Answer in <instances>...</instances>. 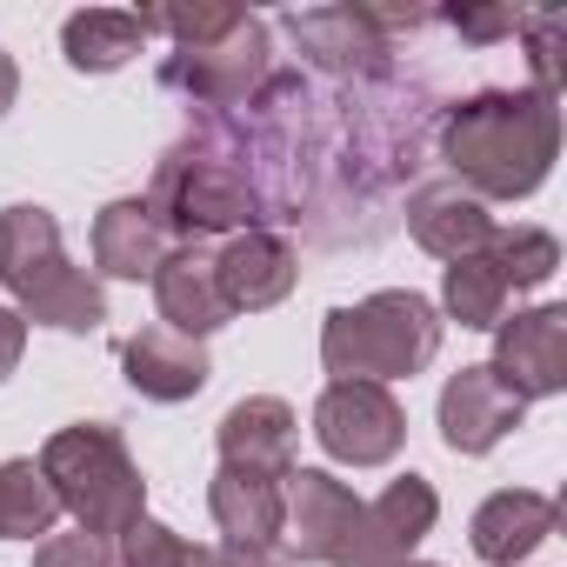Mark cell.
<instances>
[{
  "instance_id": "6da1fadb",
  "label": "cell",
  "mask_w": 567,
  "mask_h": 567,
  "mask_svg": "<svg viewBox=\"0 0 567 567\" xmlns=\"http://www.w3.org/2000/svg\"><path fill=\"white\" fill-rule=\"evenodd\" d=\"M560 154V101L540 87H481L447 107L441 121V161L454 167V187L474 200H527L554 174Z\"/></svg>"
},
{
  "instance_id": "7a4b0ae2",
  "label": "cell",
  "mask_w": 567,
  "mask_h": 567,
  "mask_svg": "<svg viewBox=\"0 0 567 567\" xmlns=\"http://www.w3.org/2000/svg\"><path fill=\"white\" fill-rule=\"evenodd\" d=\"M0 288L21 301V321H41L54 334H94L107 321L101 280L68 260L61 220L41 200H14L0 214Z\"/></svg>"
},
{
  "instance_id": "3957f363",
  "label": "cell",
  "mask_w": 567,
  "mask_h": 567,
  "mask_svg": "<svg viewBox=\"0 0 567 567\" xmlns=\"http://www.w3.org/2000/svg\"><path fill=\"white\" fill-rule=\"evenodd\" d=\"M441 308L414 288H381L321 321V368L334 381H414L441 354Z\"/></svg>"
},
{
  "instance_id": "277c9868",
  "label": "cell",
  "mask_w": 567,
  "mask_h": 567,
  "mask_svg": "<svg viewBox=\"0 0 567 567\" xmlns=\"http://www.w3.org/2000/svg\"><path fill=\"white\" fill-rule=\"evenodd\" d=\"M154 207V220L167 227V240H207V234H247V227H267L260 214V194H254V174L234 161V147L214 141V127L200 134H181L161 161H154V187L141 194Z\"/></svg>"
},
{
  "instance_id": "5b68a950",
  "label": "cell",
  "mask_w": 567,
  "mask_h": 567,
  "mask_svg": "<svg viewBox=\"0 0 567 567\" xmlns=\"http://www.w3.org/2000/svg\"><path fill=\"white\" fill-rule=\"evenodd\" d=\"M41 474L61 501V514L81 520L94 540H121L147 514V481L127 454V441L107 421H74L41 447Z\"/></svg>"
},
{
  "instance_id": "8992f818",
  "label": "cell",
  "mask_w": 567,
  "mask_h": 567,
  "mask_svg": "<svg viewBox=\"0 0 567 567\" xmlns=\"http://www.w3.org/2000/svg\"><path fill=\"white\" fill-rule=\"evenodd\" d=\"M274 74V48H267V21L240 14L220 41L207 48H174L161 61V87L187 94L194 107H247Z\"/></svg>"
},
{
  "instance_id": "52a82bcc",
  "label": "cell",
  "mask_w": 567,
  "mask_h": 567,
  "mask_svg": "<svg viewBox=\"0 0 567 567\" xmlns=\"http://www.w3.org/2000/svg\"><path fill=\"white\" fill-rule=\"evenodd\" d=\"M315 441L341 467H388L408 441V414L374 381H328L315 401Z\"/></svg>"
},
{
  "instance_id": "ba28073f",
  "label": "cell",
  "mask_w": 567,
  "mask_h": 567,
  "mask_svg": "<svg viewBox=\"0 0 567 567\" xmlns=\"http://www.w3.org/2000/svg\"><path fill=\"white\" fill-rule=\"evenodd\" d=\"M354 520H361V501L328 467H295L288 481H280V554L288 560L334 567L348 534H354Z\"/></svg>"
},
{
  "instance_id": "9c48e42d",
  "label": "cell",
  "mask_w": 567,
  "mask_h": 567,
  "mask_svg": "<svg viewBox=\"0 0 567 567\" xmlns=\"http://www.w3.org/2000/svg\"><path fill=\"white\" fill-rule=\"evenodd\" d=\"M434 520H441L434 481L401 474V481H388L374 501H361V520H354V534H348V547H341L334 567H408L414 547L434 534Z\"/></svg>"
},
{
  "instance_id": "30bf717a",
  "label": "cell",
  "mask_w": 567,
  "mask_h": 567,
  "mask_svg": "<svg viewBox=\"0 0 567 567\" xmlns=\"http://www.w3.org/2000/svg\"><path fill=\"white\" fill-rule=\"evenodd\" d=\"M494 381L527 408V401H554L567 394V308H527L514 321L494 328Z\"/></svg>"
},
{
  "instance_id": "8fae6325",
  "label": "cell",
  "mask_w": 567,
  "mask_h": 567,
  "mask_svg": "<svg viewBox=\"0 0 567 567\" xmlns=\"http://www.w3.org/2000/svg\"><path fill=\"white\" fill-rule=\"evenodd\" d=\"M214 274H220V301L234 315H267L295 295V280H301V254L288 234H274V227H247L234 234L220 254H214Z\"/></svg>"
},
{
  "instance_id": "7c38bea8",
  "label": "cell",
  "mask_w": 567,
  "mask_h": 567,
  "mask_svg": "<svg viewBox=\"0 0 567 567\" xmlns=\"http://www.w3.org/2000/svg\"><path fill=\"white\" fill-rule=\"evenodd\" d=\"M301 41V54L321 68V74H341V81H381L394 68V48L388 34L368 21V8H308V14H280Z\"/></svg>"
},
{
  "instance_id": "4fadbf2b",
  "label": "cell",
  "mask_w": 567,
  "mask_h": 567,
  "mask_svg": "<svg viewBox=\"0 0 567 567\" xmlns=\"http://www.w3.org/2000/svg\"><path fill=\"white\" fill-rule=\"evenodd\" d=\"M520 401L494 381V368L481 361V368H461V374H447V388H441V441H447V454H494L514 427H520Z\"/></svg>"
},
{
  "instance_id": "5bb4252c",
  "label": "cell",
  "mask_w": 567,
  "mask_h": 567,
  "mask_svg": "<svg viewBox=\"0 0 567 567\" xmlns=\"http://www.w3.org/2000/svg\"><path fill=\"white\" fill-rule=\"evenodd\" d=\"M121 374H127V388L141 401L174 408V401H194L207 388L214 361H207V341H187V334H174V328L154 321V328H141V334L121 341Z\"/></svg>"
},
{
  "instance_id": "9a60e30c",
  "label": "cell",
  "mask_w": 567,
  "mask_h": 567,
  "mask_svg": "<svg viewBox=\"0 0 567 567\" xmlns=\"http://www.w3.org/2000/svg\"><path fill=\"white\" fill-rule=\"evenodd\" d=\"M154 301H161V328H174V334H187V341H207L214 328L234 321V308L220 301L214 254H207L200 240L167 247V260L154 267Z\"/></svg>"
},
{
  "instance_id": "2e32d148",
  "label": "cell",
  "mask_w": 567,
  "mask_h": 567,
  "mask_svg": "<svg viewBox=\"0 0 567 567\" xmlns=\"http://www.w3.org/2000/svg\"><path fill=\"white\" fill-rule=\"evenodd\" d=\"M220 467H247V474H274L288 481L295 474V408L274 401V394H247L220 414L214 427Z\"/></svg>"
},
{
  "instance_id": "e0dca14e",
  "label": "cell",
  "mask_w": 567,
  "mask_h": 567,
  "mask_svg": "<svg viewBox=\"0 0 567 567\" xmlns=\"http://www.w3.org/2000/svg\"><path fill=\"white\" fill-rule=\"evenodd\" d=\"M207 514L227 540V554H280V481L247 474V467H214L207 481Z\"/></svg>"
},
{
  "instance_id": "ac0fdd59",
  "label": "cell",
  "mask_w": 567,
  "mask_h": 567,
  "mask_svg": "<svg viewBox=\"0 0 567 567\" xmlns=\"http://www.w3.org/2000/svg\"><path fill=\"white\" fill-rule=\"evenodd\" d=\"M494 214H487V200H474L467 187H454V181H427V187H414L408 194V234L434 254V260H467V254H481L487 240H494Z\"/></svg>"
},
{
  "instance_id": "d6986e66",
  "label": "cell",
  "mask_w": 567,
  "mask_h": 567,
  "mask_svg": "<svg viewBox=\"0 0 567 567\" xmlns=\"http://www.w3.org/2000/svg\"><path fill=\"white\" fill-rule=\"evenodd\" d=\"M554 520H560V507H554L547 494H534V487H501V494H487V501L474 507L467 540H474V554H481L487 567H514V560H527V554L554 534Z\"/></svg>"
},
{
  "instance_id": "ffe728a7",
  "label": "cell",
  "mask_w": 567,
  "mask_h": 567,
  "mask_svg": "<svg viewBox=\"0 0 567 567\" xmlns=\"http://www.w3.org/2000/svg\"><path fill=\"white\" fill-rule=\"evenodd\" d=\"M161 260H167V227L154 220V207L141 194L107 200L94 214V267L107 280H154Z\"/></svg>"
},
{
  "instance_id": "44dd1931",
  "label": "cell",
  "mask_w": 567,
  "mask_h": 567,
  "mask_svg": "<svg viewBox=\"0 0 567 567\" xmlns=\"http://www.w3.org/2000/svg\"><path fill=\"white\" fill-rule=\"evenodd\" d=\"M141 14H121V8H81L61 21V54L74 74H114L141 54Z\"/></svg>"
},
{
  "instance_id": "7402d4cb",
  "label": "cell",
  "mask_w": 567,
  "mask_h": 567,
  "mask_svg": "<svg viewBox=\"0 0 567 567\" xmlns=\"http://www.w3.org/2000/svg\"><path fill=\"white\" fill-rule=\"evenodd\" d=\"M441 308L447 321L474 328V334H494L507 321V280L494 274L487 254H467V260H447L441 267Z\"/></svg>"
},
{
  "instance_id": "603a6c76",
  "label": "cell",
  "mask_w": 567,
  "mask_h": 567,
  "mask_svg": "<svg viewBox=\"0 0 567 567\" xmlns=\"http://www.w3.org/2000/svg\"><path fill=\"white\" fill-rule=\"evenodd\" d=\"M61 501L41 474V461H0V540H41L54 534Z\"/></svg>"
},
{
  "instance_id": "cb8c5ba5",
  "label": "cell",
  "mask_w": 567,
  "mask_h": 567,
  "mask_svg": "<svg viewBox=\"0 0 567 567\" xmlns=\"http://www.w3.org/2000/svg\"><path fill=\"white\" fill-rule=\"evenodd\" d=\"M481 254H487L494 274L507 280V295H520V288H547L554 267H560V240H554L547 227H494V240H487Z\"/></svg>"
},
{
  "instance_id": "d4e9b609",
  "label": "cell",
  "mask_w": 567,
  "mask_h": 567,
  "mask_svg": "<svg viewBox=\"0 0 567 567\" xmlns=\"http://www.w3.org/2000/svg\"><path fill=\"white\" fill-rule=\"evenodd\" d=\"M121 567H234V554L227 547H194L174 527H161L154 514H141L121 534Z\"/></svg>"
},
{
  "instance_id": "484cf974",
  "label": "cell",
  "mask_w": 567,
  "mask_h": 567,
  "mask_svg": "<svg viewBox=\"0 0 567 567\" xmlns=\"http://www.w3.org/2000/svg\"><path fill=\"white\" fill-rule=\"evenodd\" d=\"M240 21V8H141V34H174V48H207Z\"/></svg>"
},
{
  "instance_id": "4316f807",
  "label": "cell",
  "mask_w": 567,
  "mask_h": 567,
  "mask_svg": "<svg viewBox=\"0 0 567 567\" xmlns=\"http://www.w3.org/2000/svg\"><path fill=\"white\" fill-rule=\"evenodd\" d=\"M527 68H534V87L560 101V14H527Z\"/></svg>"
},
{
  "instance_id": "83f0119b",
  "label": "cell",
  "mask_w": 567,
  "mask_h": 567,
  "mask_svg": "<svg viewBox=\"0 0 567 567\" xmlns=\"http://www.w3.org/2000/svg\"><path fill=\"white\" fill-rule=\"evenodd\" d=\"M34 567H121V554L94 534H48L34 547Z\"/></svg>"
},
{
  "instance_id": "f1b7e54d",
  "label": "cell",
  "mask_w": 567,
  "mask_h": 567,
  "mask_svg": "<svg viewBox=\"0 0 567 567\" xmlns=\"http://www.w3.org/2000/svg\"><path fill=\"white\" fill-rule=\"evenodd\" d=\"M454 34H467V41H501V34H520L527 28V14L520 8H454V14H441Z\"/></svg>"
},
{
  "instance_id": "f546056e",
  "label": "cell",
  "mask_w": 567,
  "mask_h": 567,
  "mask_svg": "<svg viewBox=\"0 0 567 567\" xmlns=\"http://www.w3.org/2000/svg\"><path fill=\"white\" fill-rule=\"evenodd\" d=\"M21 354H28V321L21 308H0V381L21 368Z\"/></svg>"
},
{
  "instance_id": "4dcf8cb0",
  "label": "cell",
  "mask_w": 567,
  "mask_h": 567,
  "mask_svg": "<svg viewBox=\"0 0 567 567\" xmlns=\"http://www.w3.org/2000/svg\"><path fill=\"white\" fill-rule=\"evenodd\" d=\"M14 94H21V68H14V54H8V48H0V121H8Z\"/></svg>"
},
{
  "instance_id": "1f68e13d",
  "label": "cell",
  "mask_w": 567,
  "mask_h": 567,
  "mask_svg": "<svg viewBox=\"0 0 567 567\" xmlns=\"http://www.w3.org/2000/svg\"><path fill=\"white\" fill-rule=\"evenodd\" d=\"M234 567H280V560H267V554H234Z\"/></svg>"
},
{
  "instance_id": "d6a6232c",
  "label": "cell",
  "mask_w": 567,
  "mask_h": 567,
  "mask_svg": "<svg viewBox=\"0 0 567 567\" xmlns=\"http://www.w3.org/2000/svg\"><path fill=\"white\" fill-rule=\"evenodd\" d=\"M408 567H434V560H408Z\"/></svg>"
}]
</instances>
